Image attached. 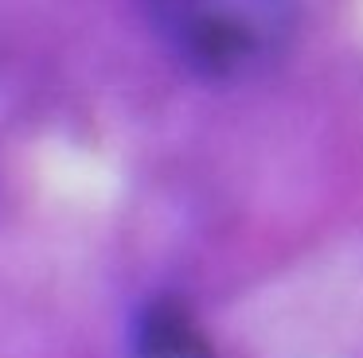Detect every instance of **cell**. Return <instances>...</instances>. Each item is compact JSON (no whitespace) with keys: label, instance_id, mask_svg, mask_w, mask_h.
<instances>
[{"label":"cell","instance_id":"obj_1","mask_svg":"<svg viewBox=\"0 0 363 358\" xmlns=\"http://www.w3.org/2000/svg\"><path fill=\"white\" fill-rule=\"evenodd\" d=\"M160 28L211 70L262 62L289 28V0H152Z\"/></svg>","mask_w":363,"mask_h":358}]
</instances>
